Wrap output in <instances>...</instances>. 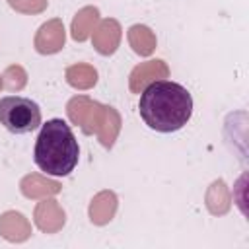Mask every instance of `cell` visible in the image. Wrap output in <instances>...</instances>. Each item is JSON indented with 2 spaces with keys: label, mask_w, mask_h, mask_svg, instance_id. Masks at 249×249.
<instances>
[{
  "label": "cell",
  "mask_w": 249,
  "mask_h": 249,
  "mask_svg": "<svg viewBox=\"0 0 249 249\" xmlns=\"http://www.w3.org/2000/svg\"><path fill=\"white\" fill-rule=\"evenodd\" d=\"M138 111L142 121L158 132L183 128L193 115V97L177 82L158 80L142 89Z\"/></svg>",
  "instance_id": "6da1fadb"
},
{
  "label": "cell",
  "mask_w": 249,
  "mask_h": 249,
  "mask_svg": "<svg viewBox=\"0 0 249 249\" xmlns=\"http://www.w3.org/2000/svg\"><path fill=\"white\" fill-rule=\"evenodd\" d=\"M78 140L62 119H51L41 126V132L35 142L33 158L41 171L47 175L64 177L74 171L78 165Z\"/></svg>",
  "instance_id": "7a4b0ae2"
},
{
  "label": "cell",
  "mask_w": 249,
  "mask_h": 249,
  "mask_svg": "<svg viewBox=\"0 0 249 249\" xmlns=\"http://www.w3.org/2000/svg\"><path fill=\"white\" fill-rule=\"evenodd\" d=\"M0 124L14 134H25L41 124V109L29 97L8 95L0 99Z\"/></svg>",
  "instance_id": "3957f363"
},
{
  "label": "cell",
  "mask_w": 249,
  "mask_h": 249,
  "mask_svg": "<svg viewBox=\"0 0 249 249\" xmlns=\"http://www.w3.org/2000/svg\"><path fill=\"white\" fill-rule=\"evenodd\" d=\"M66 113L72 124L80 126L86 134H95L101 124L105 105L86 95H76L66 103Z\"/></svg>",
  "instance_id": "277c9868"
},
{
  "label": "cell",
  "mask_w": 249,
  "mask_h": 249,
  "mask_svg": "<svg viewBox=\"0 0 249 249\" xmlns=\"http://www.w3.org/2000/svg\"><path fill=\"white\" fill-rule=\"evenodd\" d=\"M169 76V68L161 58H152L146 62H140L138 66L132 68L128 76V88L132 93H142L144 88L158 80H165Z\"/></svg>",
  "instance_id": "5b68a950"
},
{
  "label": "cell",
  "mask_w": 249,
  "mask_h": 249,
  "mask_svg": "<svg viewBox=\"0 0 249 249\" xmlns=\"http://www.w3.org/2000/svg\"><path fill=\"white\" fill-rule=\"evenodd\" d=\"M64 41H66L64 23H62V19L54 18V19H49L47 23H43L39 27L35 41H33V47L39 54H54L64 47Z\"/></svg>",
  "instance_id": "8992f818"
},
{
  "label": "cell",
  "mask_w": 249,
  "mask_h": 249,
  "mask_svg": "<svg viewBox=\"0 0 249 249\" xmlns=\"http://www.w3.org/2000/svg\"><path fill=\"white\" fill-rule=\"evenodd\" d=\"M33 220H35V226L41 231H45V233H56L66 224V214H64L62 206L54 198L49 196V198H41V202L35 206Z\"/></svg>",
  "instance_id": "52a82bcc"
},
{
  "label": "cell",
  "mask_w": 249,
  "mask_h": 249,
  "mask_svg": "<svg viewBox=\"0 0 249 249\" xmlns=\"http://www.w3.org/2000/svg\"><path fill=\"white\" fill-rule=\"evenodd\" d=\"M121 35H123V29H121V23L117 19H113V18L101 19V21H97V25H95V29L91 33L93 49L99 54L109 56L119 49Z\"/></svg>",
  "instance_id": "ba28073f"
},
{
  "label": "cell",
  "mask_w": 249,
  "mask_h": 249,
  "mask_svg": "<svg viewBox=\"0 0 249 249\" xmlns=\"http://www.w3.org/2000/svg\"><path fill=\"white\" fill-rule=\"evenodd\" d=\"M0 235L6 241L12 243H21L25 239H29L31 235V224L29 220L16 210H8L0 216Z\"/></svg>",
  "instance_id": "9c48e42d"
},
{
  "label": "cell",
  "mask_w": 249,
  "mask_h": 249,
  "mask_svg": "<svg viewBox=\"0 0 249 249\" xmlns=\"http://www.w3.org/2000/svg\"><path fill=\"white\" fill-rule=\"evenodd\" d=\"M62 185L39 173H29L19 181V191L27 198H49L58 195Z\"/></svg>",
  "instance_id": "30bf717a"
},
{
  "label": "cell",
  "mask_w": 249,
  "mask_h": 249,
  "mask_svg": "<svg viewBox=\"0 0 249 249\" xmlns=\"http://www.w3.org/2000/svg\"><path fill=\"white\" fill-rule=\"evenodd\" d=\"M119 198L113 191H99L89 202V220L95 226H105L115 218Z\"/></svg>",
  "instance_id": "8fae6325"
},
{
  "label": "cell",
  "mask_w": 249,
  "mask_h": 249,
  "mask_svg": "<svg viewBox=\"0 0 249 249\" xmlns=\"http://www.w3.org/2000/svg\"><path fill=\"white\" fill-rule=\"evenodd\" d=\"M99 21V10L95 6H84L82 10H78V14L72 19L70 25V35L74 41H86L91 37L95 25Z\"/></svg>",
  "instance_id": "7c38bea8"
},
{
  "label": "cell",
  "mask_w": 249,
  "mask_h": 249,
  "mask_svg": "<svg viewBox=\"0 0 249 249\" xmlns=\"http://www.w3.org/2000/svg\"><path fill=\"white\" fill-rule=\"evenodd\" d=\"M204 202H206V208H208L210 214L224 216L231 208V195H230L228 185L222 179L212 181L210 187H208V191H206Z\"/></svg>",
  "instance_id": "4fadbf2b"
},
{
  "label": "cell",
  "mask_w": 249,
  "mask_h": 249,
  "mask_svg": "<svg viewBox=\"0 0 249 249\" xmlns=\"http://www.w3.org/2000/svg\"><path fill=\"white\" fill-rule=\"evenodd\" d=\"M121 124H123V121H121L119 111L115 107H111V105H105V113H103L101 124H99V128L95 132L103 148H107V150L113 148V144H115V140H117V136L121 132Z\"/></svg>",
  "instance_id": "5bb4252c"
},
{
  "label": "cell",
  "mask_w": 249,
  "mask_h": 249,
  "mask_svg": "<svg viewBox=\"0 0 249 249\" xmlns=\"http://www.w3.org/2000/svg\"><path fill=\"white\" fill-rule=\"evenodd\" d=\"M128 43H130L132 51L140 56H150L156 51V45H158L154 31L148 25H142V23H136L128 29Z\"/></svg>",
  "instance_id": "9a60e30c"
},
{
  "label": "cell",
  "mask_w": 249,
  "mask_h": 249,
  "mask_svg": "<svg viewBox=\"0 0 249 249\" xmlns=\"http://www.w3.org/2000/svg\"><path fill=\"white\" fill-rule=\"evenodd\" d=\"M64 78L68 82V86H72L74 89H89L97 84V70L91 64L86 62H78L66 68Z\"/></svg>",
  "instance_id": "2e32d148"
},
{
  "label": "cell",
  "mask_w": 249,
  "mask_h": 249,
  "mask_svg": "<svg viewBox=\"0 0 249 249\" xmlns=\"http://www.w3.org/2000/svg\"><path fill=\"white\" fill-rule=\"evenodd\" d=\"M0 78H2V88H6L8 91H19L27 84V72L19 64L8 66Z\"/></svg>",
  "instance_id": "e0dca14e"
},
{
  "label": "cell",
  "mask_w": 249,
  "mask_h": 249,
  "mask_svg": "<svg viewBox=\"0 0 249 249\" xmlns=\"http://www.w3.org/2000/svg\"><path fill=\"white\" fill-rule=\"evenodd\" d=\"M10 8L19 14H41L47 10V0H8Z\"/></svg>",
  "instance_id": "ac0fdd59"
},
{
  "label": "cell",
  "mask_w": 249,
  "mask_h": 249,
  "mask_svg": "<svg viewBox=\"0 0 249 249\" xmlns=\"http://www.w3.org/2000/svg\"><path fill=\"white\" fill-rule=\"evenodd\" d=\"M0 89H2V78H0Z\"/></svg>",
  "instance_id": "d6986e66"
}]
</instances>
